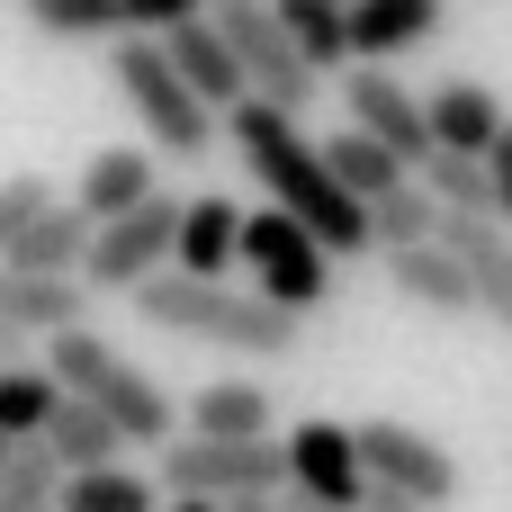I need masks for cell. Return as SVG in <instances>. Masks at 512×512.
I'll return each mask as SVG.
<instances>
[{
	"label": "cell",
	"instance_id": "4",
	"mask_svg": "<svg viewBox=\"0 0 512 512\" xmlns=\"http://www.w3.org/2000/svg\"><path fill=\"white\" fill-rule=\"evenodd\" d=\"M45 369H54L72 396H90V405L126 432V450L171 441V396H162V378H153V369H135L108 333H90V315H81V324H63V333H45Z\"/></svg>",
	"mask_w": 512,
	"mask_h": 512
},
{
	"label": "cell",
	"instance_id": "6",
	"mask_svg": "<svg viewBox=\"0 0 512 512\" xmlns=\"http://www.w3.org/2000/svg\"><path fill=\"white\" fill-rule=\"evenodd\" d=\"M288 486V441L279 432H243V441H216V432H189V441H162V495H270Z\"/></svg>",
	"mask_w": 512,
	"mask_h": 512
},
{
	"label": "cell",
	"instance_id": "34",
	"mask_svg": "<svg viewBox=\"0 0 512 512\" xmlns=\"http://www.w3.org/2000/svg\"><path fill=\"white\" fill-rule=\"evenodd\" d=\"M360 512H432V504L405 495V486H369V504H360Z\"/></svg>",
	"mask_w": 512,
	"mask_h": 512
},
{
	"label": "cell",
	"instance_id": "19",
	"mask_svg": "<svg viewBox=\"0 0 512 512\" xmlns=\"http://www.w3.org/2000/svg\"><path fill=\"white\" fill-rule=\"evenodd\" d=\"M423 117H432V144H450V153H486L495 126H504V99H495L486 81H441V90L423 99Z\"/></svg>",
	"mask_w": 512,
	"mask_h": 512
},
{
	"label": "cell",
	"instance_id": "29",
	"mask_svg": "<svg viewBox=\"0 0 512 512\" xmlns=\"http://www.w3.org/2000/svg\"><path fill=\"white\" fill-rule=\"evenodd\" d=\"M414 180L441 198V207H495V180H486V153H450V144H432L423 162H414Z\"/></svg>",
	"mask_w": 512,
	"mask_h": 512
},
{
	"label": "cell",
	"instance_id": "7",
	"mask_svg": "<svg viewBox=\"0 0 512 512\" xmlns=\"http://www.w3.org/2000/svg\"><path fill=\"white\" fill-rule=\"evenodd\" d=\"M171 234H180V198H171V189H144L135 207H117V216L90 225L81 279H90L99 297H126L135 279H153V270L171 261Z\"/></svg>",
	"mask_w": 512,
	"mask_h": 512
},
{
	"label": "cell",
	"instance_id": "8",
	"mask_svg": "<svg viewBox=\"0 0 512 512\" xmlns=\"http://www.w3.org/2000/svg\"><path fill=\"white\" fill-rule=\"evenodd\" d=\"M207 9H216V27H225V45H234V63H243V81L261 99H279V108H306L315 99L324 72L297 54V36H288V18L270 0H207Z\"/></svg>",
	"mask_w": 512,
	"mask_h": 512
},
{
	"label": "cell",
	"instance_id": "28",
	"mask_svg": "<svg viewBox=\"0 0 512 512\" xmlns=\"http://www.w3.org/2000/svg\"><path fill=\"white\" fill-rule=\"evenodd\" d=\"M54 396H63V378H54L45 360H9V369H0V432H9V441H27V432H45V414H54Z\"/></svg>",
	"mask_w": 512,
	"mask_h": 512
},
{
	"label": "cell",
	"instance_id": "11",
	"mask_svg": "<svg viewBox=\"0 0 512 512\" xmlns=\"http://www.w3.org/2000/svg\"><path fill=\"white\" fill-rule=\"evenodd\" d=\"M288 486L315 495V504H333V512L369 504V468H360L351 423H297V432H288Z\"/></svg>",
	"mask_w": 512,
	"mask_h": 512
},
{
	"label": "cell",
	"instance_id": "15",
	"mask_svg": "<svg viewBox=\"0 0 512 512\" xmlns=\"http://www.w3.org/2000/svg\"><path fill=\"white\" fill-rule=\"evenodd\" d=\"M0 315L45 342V333H63V324L90 315V279L81 270H0Z\"/></svg>",
	"mask_w": 512,
	"mask_h": 512
},
{
	"label": "cell",
	"instance_id": "17",
	"mask_svg": "<svg viewBox=\"0 0 512 512\" xmlns=\"http://www.w3.org/2000/svg\"><path fill=\"white\" fill-rule=\"evenodd\" d=\"M234 225H243V207H234V198H180V234H171V270H198V279H225V270H234Z\"/></svg>",
	"mask_w": 512,
	"mask_h": 512
},
{
	"label": "cell",
	"instance_id": "20",
	"mask_svg": "<svg viewBox=\"0 0 512 512\" xmlns=\"http://www.w3.org/2000/svg\"><path fill=\"white\" fill-rule=\"evenodd\" d=\"M81 243H90V216L72 198H54V207H36L18 225V243L0 252V270H81Z\"/></svg>",
	"mask_w": 512,
	"mask_h": 512
},
{
	"label": "cell",
	"instance_id": "2",
	"mask_svg": "<svg viewBox=\"0 0 512 512\" xmlns=\"http://www.w3.org/2000/svg\"><path fill=\"white\" fill-rule=\"evenodd\" d=\"M126 297L153 333H180V342H207V351H234V360H288L297 324H306V315L270 306L261 288H225V279H198V270H171V261L153 279H135Z\"/></svg>",
	"mask_w": 512,
	"mask_h": 512
},
{
	"label": "cell",
	"instance_id": "25",
	"mask_svg": "<svg viewBox=\"0 0 512 512\" xmlns=\"http://www.w3.org/2000/svg\"><path fill=\"white\" fill-rule=\"evenodd\" d=\"M270 9L288 18V36H297V54L315 72H342L351 63V9L342 0H270Z\"/></svg>",
	"mask_w": 512,
	"mask_h": 512
},
{
	"label": "cell",
	"instance_id": "38",
	"mask_svg": "<svg viewBox=\"0 0 512 512\" xmlns=\"http://www.w3.org/2000/svg\"><path fill=\"white\" fill-rule=\"evenodd\" d=\"M9 450H18V441H9V432H0V459H9Z\"/></svg>",
	"mask_w": 512,
	"mask_h": 512
},
{
	"label": "cell",
	"instance_id": "35",
	"mask_svg": "<svg viewBox=\"0 0 512 512\" xmlns=\"http://www.w3.org/2000/svg\"><path fill=\"white\" fill-rule=\"evenodd\" d=\"M225 512H297V504H288V486H270V495H234Z\"/></svg>",
	"mask_w": 512,
	"mask_h": 512
},
{
	"label": "cell",
	"instance_id": "31",
	"mask_svg": "<svg viewBox=\"0 0 512 512\" xmlns=\"http://www.w3.org/2000/svg\"><path fill=\"white\" fill-rule=\"evenodd\" d=\"M36 207H54V180H45V171H18V180H0V252L18 243V225H27Z\"/></svg>",
	"mask_w": 512,
	"mask_h": 512
},
{
	"label": "cell",
	"instance_id": "5",
	"mask_svg": "<svg viewBox=\"0 0 512 512\" xmlns=\"http://www.w3.org/2000/svg\"><path fill=\"white\" fill-rule=\"evenodd\" d=\"M234 261L252 270V288L270 297V306H288V315H315V306H333V252L270 198V207H252L243 225H234Z\"/></svg>",
	"mask_w": 512,
	"mask_h": 512
},
{
	"label": "cell",
	"instance_id": "39",
	"mask_svg": "<svg viewBox=\"0 0 512 512\" xmlns=\"http://www.w3.org/2000/svg\"><path fill=\"white\" fill-rule=\"evenodd\" d=\"M54 512H63V504H54Z\"/></svg>",
	"mask_w": 512,
	"mask_h": 512
},
{
	"label": "cell",
	"instance_id": "14",
	"mask_svg": "<svg viewBox=\"0 0 512 512\" xmlns=\"http://www.w3.org/2000/svg\"><path fill=\"white\" fill-rule=\"evenodd\" d=\"M162 54L180 63V81L198 90V99H216V108H234L252 81H243V63H234V45H225V27H216V9H189V18H171L162 27Z\"/></svg>",
	"mask_w": 512,
	"mask_h": 512
},
{
	"label": "cell",
	"instance_id": "9",
	"mask_svg": "<svg viewBox=\"0 0 512 512\" xmlns=\"http://www.w3.org/2000/svg\"><path fill=\"white\" fill-rule=\"evenodd\" d=\"M351 441H360V468H369V486H405V495H423L432 512L459 495V459H450V450H441L423 423L369 414V423H351Z\"/></svg>",
	"mask_w": 512,
	"mask_h": 512
},
{
	"label": "cell",
	"instance_id": "12",
	"mask_svg": "<svg viewBox=\"0 0 512 512\" xmlns=\"http://www.w3.org/2000/svg\"><path fill=\"white\" fill-rule=\"evenodd\" d=\"M342 108H351V126H369V135L396 144L405 162L432 153V117H423V99H414L387 63H360V54H351V72H342Z\"/></svg>",
	"mask_w": 512,
	"mask_h": 512
},
{
	"label": "cell",
	"instance_id": "24",
	"mask_svg": "<svg viewBox=\"0 0 512 512\" xmlns=\"http://www.w3.org/2000/svg\"><path fill=\"white\" fill-rule=\"evenodd\" d=\"M324 162H333V180H342L351 198H378L387 180H405V171H414V162H405L396 144H378L369 126H342V135L324 144Z\"/></svg>",
	"mask_w": 512,
	"mask_h": 512
},
{
	"label": "cell",
	"instance_id": "32",
	"mask_svg": "<svg viewBox=\"0 0 512 512\" xmlns=\"http://www.w3.org/2000/svg\"><path fill=\"white\" fill-rule=\"evenodd\" d=\"M117 9H126V27H144V36H162L171 18H189V9H207V0H117ZM126 27H117V36H126Z\"/></svg>",
	"mask_w": 512,
	"mask_h": 512
},
{
	"label": "cell",
	"instance_id": "37",
	"mask_svg": "<svg viewBox=\"0 0 512 512\" xmlns=\"http://www.w3.org/2000/svg\"><path fill=\"white\" fill-rule=\"evenodd\" d=\"M171 512H225L216 495H171Z\"/></svg>",
	"mask_w": 512,
	"mask_h": 512
},
{
	"label": "cell",
	"instance_id": "21",
	"mask_svg": "<svg viewBox=\"0 0 512 512\" xmlns=\"http://www.w3.org/2000/svg\"><path fill=\"white\" fill-rule=\"evenodd\" d=\"M36 441H45L63 468H99V459H117V450H126V432H117L90 396H72V387L54 396V414H45V432H36Z\"/></svg>",
	"mask_w": 512,
	"mask_h": 512
},
{
	"label": "cell",
	"instance_id": "22",
	"mask_svg": "<svg viewBox=\"0 0 512 512\" xmlns=\"http://www.w3.org/2000/svg\"><path fill=\"white\" fill-rule=\"evenodd\" d=\"M423 234H441V198L405 171V180H387V189L369 198V252H387V243H423Z\"/></svg>",
	"mask_w": 512,
	"mask_h": 512
},
{
	"label": "cell",
	"instance_id": "33",
	"mask_svg": "<svg viewBox=\"0 0 512 512\" xmlns=\"http://www.w3.org/2000/svg\"><path fill=\"white\" fill-rule=\"evenodd\" d=\"M486 180H495V216L512 225V117L495 126V144H486Z\"/></svg>",
	"mask_w": 512,
	"mask_h": 512
},
{
	"label": "cell",
	"instance_id": "27",
	"mask_svg": "<svg viewBox=\"0 0 512 512\" xmlns=\"http://www.w3.org/2000/svg\"><path fill=\"white\" fill-rule=\"evenodd\" d=\"M54 495H63V459L27 432V441L0 459V512H54Z\"/></svg>",
	"mask_w": 512,
	"mask_h": 512
},
{
	"label": "cell",
	"instance_id": "26",
	"mask_svg": "<svg viewBox=\"0 0 512 512\" xmlns=\"http://www.w3.org/2000/svg\"><path fill=\"white\" fill-rule=\"evenodd\" d=\"M63 512H153V486L135 477V468H117V459H99V468H63Z\"/></svg>",
	"mask_w": 512,
	"mask_h": 512
},
{
	"label": "cell",
	"instance_id": "13",
	"mask_svg": "<svg viewBox=\"0 0 512 512\" xmlns=\"http://www.w3.org/2000/svg\"><path fill=\"white\" fill-rule=\"evenodd\" d=\"M387 279H396V297L405 306H423V315H477V288H468V270H459V252L441 243V234H423V243H387Z\"/></svg>",
	"mask_w": 512,
	"mask_h": 512
},
{
	"label": "cell",
	"instance_id": "23",
	"mask_svg": "<svg viewBox=\"0 0 512 512\" xmlns=\"http://www.w3.org/2000/svg\"><path fill=\"white\" fill-rule=\"evenodd\" d=\"M189 432H216V441L270 432V387H261V378H216V387H198V405H189Z\"/></svg>",
	"mask_w": 512,
	"mask_h": 512
},
{
	"label": "cell",
	"instance_id": "18",
	"mask_svg": "<svg viewBox=\"0 0 512 512\" xmlns=\"http://www.w3.org/2000/svg\"><path fill=\"white\" fill-rule=\"evenodd\" d=\"M342 9H351V54L360 63H387V54H405L441 27V0H342Z\"/></svg>",
	"mask_w": 512,
	"mask_h": 512
},
{
	"label": "cell",
	"instance_id": "30",
	"mask_svg": "<svg viewBox=\"0 0 512 512\" xmlns=\"http://www.w3.org/2000/svg\"><path fill=\"white\" fill-rule=\"evenodd\" d=\"M27 18H36L45 36H63V45H90V36H117V27H126L117 0H27Z\"/></svg>",
	"mask_w": 512,
	"mask_h": 512
},
{
	"label": "cell",
	"instance_id": "36",
	"mask_svg": "<svg viewBox=\"0 0 512 512\" xmlns=\"http://www.w3.org/2000/svg\"><path fill=\"white\" fill-rule=\"evenodd\" d=\"M27 342H36V333H27V324H9V315H0V369H9V360H27Z\"/></svg>",
	"mask_w": 512,
	"mask_h": 512
},
{
	"label": "cell",
	"instance_id": "3",
	"mask_svg": "<svg viewBox=\"0 0 512 512\" xmlns=\"http://www.w3.org/2000/svg\"><path fill=\"white\" fill-rule=\"evenodd\" d=\"M108 72H117V90H126L135 126H144L171 162H198V153H216V144H225V108H216V99H198V90L180 81V63L162 54V36H144V27L108 36Z\"/></svg>",
	"mask_w": 512,
	"mask_h": 512
},
{
	"label": "cell",
	"instance_id": "1",
	"mask_svg": "<svg viewBox=\"0 0 512 512\" xmlns=\"http://www.w3.org/2000/svg\"><path fill=\"white\" fill-rule=\"evenodd\" d=\"M225 144L252 162V180L333 252V261H351V252H369V198H351L342 180H333V162H324V144L297 126V108H279V99H261V90H243L234 108H225Z\"/></svg>",
	"mask_w": 512,
	"mask_h": 512
},
{
	"label": "cell",
	"instance_id": "10",
	"mask_svg": "<svg viewBox=\"0 0 512 512\" xmlns=\"http://www.w3.org/2000/svg\"><path fill=\"white\" fill-rule=\"evenodd\" d=\"M441 243L459 252V270H468V288H477V315L512 333V234L495 207H441Z\"/></svg>",
	"mask_w": 512,
	"mask_h": 512
},
{
	"label": "cell",
	"instance_id": "16",
	"mask_svg": "<svg viewBox=\"0 0 512 512\" xmlns=\"http://www.w3.org/2000/svg\"><path fill=\"white\" fill-rule=\"evenodd\" d=\"M144 189H162L153 180V153H135V144H108V153H90L81 171H72V207L99 225V216H117V207H135Z\"/></svg>",
	"mask_w": 512,
	"mask_h": 512
}]
</instances>
